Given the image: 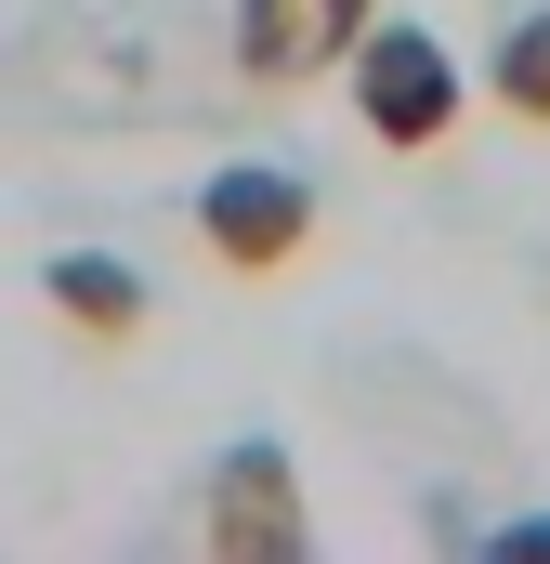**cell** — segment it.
<instances>
[{"label":"cell","mask_w":550,"mask_h":564,"mask_svg":"<svg viewBox=\"0 0 550 564\" xmlns=\"http://www.w3.org/2000/svg\"><path fill=\"white\" fill-rule=\"evenodd\" d=\"M485 552H512V564H525V552H550V512H525V525H498Z\"/></svg>","instance_id":"52a82bcc"},{"label":"cell","mask_w":550,"mask_h":564,"mask_svg":"<svg viewBox=\"0 0 550 564\" xmlns=\"http://www.w3.org/2000/svg\"><path fill=\"white\" fill-rule=\"evenodd\" d=\"M354 119L394 158H432V144L459 132V53L432 26H367L354 40Z\"/></svg>","instance_id":"6da1fadb"},{"label":"cell","mask_w":550,"mask_h":564,"mask_svg":"<svg viewBox=\"0 0 550 564\" xmlns=\"http://www.w3.org/2000/svg\"><path fill=\"white\" fill-rule=\"evenodd\" d=\"M367 26H381V0H237V79L250 93H315L328 66H354Z\"/></svg>","instance_id":"277c9868"},{"label":"cell","mask_w":550,"mask_h":564,"mask_svg":"<svg viewBox=\"0 0 550 564\" xmlns=\"http://www.w3.org/2000/svg\"><path fill=\"white\" fill-rule=\"evenodd\" d=\"M197 237H210V263H223V276H275V263H301V250H315V184H301V171H275V158H237V171H210V184H197Z\"/></svg>","instance_id":"7a4b0ae2"},{"label":"cell","mask_w":550,"mask_h":564,"mask_svg":"<svg viewBox=\"0 0 550 564\" xmlns=\"http://www.w3.org/2000/svg\"><path fill=\"white\" fill-rule=\"evenodd\" d=\"M485 93H498L512 119H538V132H550V13H525V26L498 40V66H485Z\"/></svg>","instance_id":"8992f818"},{"label":"cell","mask_w":550,"mask_h":564,"mask_svg":"<svg viewBox=\"0 0 550 564\" xmlns=\"http://www.w3.org/2000/svg\"><path fill=\"white\" fill-rule=\"evenodd\" d=\"M197 539H210V564H301V539H315V525H301V473H288V446H275V433L223 446Z\"/></svg>","instance_id":"3957f363"},{"label":"cell","mask_w":550,"mask_h":564,"mask_svg":"<svg viewBox=\"0 0 550 564\" xmlns=\"http://www.w3.org/2000/svg\"><path fill=\"white\" fill-rule=\"evenodd\" d=\"M40 302H53L92 355H132V341H144V276L106 263V250H53V263H40Z\"/></svg>","instance_id":"5b68a950"}]
</instances>
